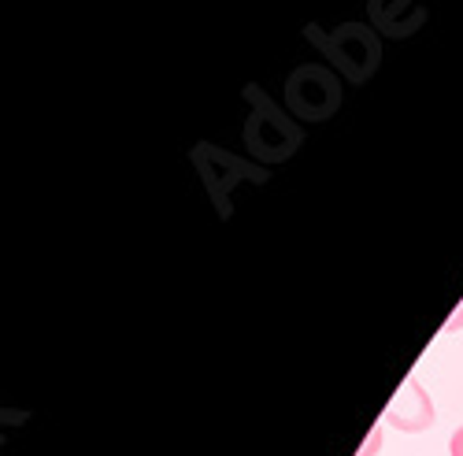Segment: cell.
<instances>
[{"label":"cell","mask_w":463,"mask_h":456,"mask_svg":"<svg viewBox=\"0 0 463 456\" xmlns=\"http://www.w3.org/2000/svg\"><path fill=\"white\" fill-rule=\"evenodd\" d=\"M459 327H463V304H459V309L452 312V319L445 323V334H452V330H459Z\"/></svg>","instance_id":"obj_9"},{"label":"cell","mask_w":463,"mask_h":456,"mask_svg":"<svg viewBox=\"0 0 463 456\" xmlns=\"http://www.w3.org/2000/svg\"><path fill=\"white\" fill-rule=\"evenodd\" d=\"M345 100L341 74L326 63H300L282 82V104L300 127H319L337 116Z\"/></svg>","instance_id":"obj_4"},{"label":"cell","mask_w":463,"mask_h":456,"mask_svg":"<svg viewBox=\"0 0 463 456\" xmlns=\"http://www.w3.org/2000/svg\"><path fill=\"white\" fill-rule=\"evenodd\" d=\"M382 431H385V423H374V427H371V434H367V442L360 445V452H356V456H378V449H382Z\"/></svg>","instance_id":"obj_7"},{"label":"cell","mask_w":463,"mask_h":456,"mask_svg":"<svg viewBox=\"0 0 463 456\" xmlns=\"http://www.w3.org/2000/svg\"><path fill=\"white\" fill-rule=\"evenodd\" d=\"M434 420H438V408L415 375L404 378V386L393 394V401L382 412V423L397 427L401 434H422V431L434 427Z\"/></svg>","instance_id":"obj_5"},{"label":"cell","mask_w":463,"mask_h":456,"mask_svg":"<svg viewBox=\"0 0 463 456\" xmlns=\"http://www.w3.org/2000/svg\"><path fill=\"white\" fill-rule=\"evenodd\" d=\"M449 452H452V456H463V427L452 431V438H449Z\"/></svg>","instance_id":"obj_8"},{"label":"cell","mask_w":463,"mask_h":456,"mask_svg":"<svg viewBox=\"0 0 463 456\" xmlns=\"http://www.w3.org/2000/svg\"><path fill=\"white\" fill-rule=\"evenodd\" d=\"M189 164L193 171L201 175L204 189H208V197L219 212V219H230L234 215V189L241 182H252V185H267V178H271V167H263L249 157H234V152H226L212 141H197L189 148Z\"/></svg>","instance_id":"obj_3"},{"label":"cell","mask_w":463,"mask_h":456,"mask_svg":"<svg viewBox=\"0 0 463 456\" xmlns=\"http://www.w3.org/2000/svg\"><path fill=\"white\" fill-rule=\"evenodd\" d=\"M304 37L326 56V63L349 86H367L374 74H378V63H382V33L371 23H341L334 30H323L316 23H307L304 26Z\"/></svg>","instance_id":"obj_2"},{"label":"cell","mask_w":463,"mask_h":456,"mask_svg":"<svg viewBox=\"0 0 463 456\" xmlns=\"http://www.w3.org/2000/svg\"><path fill=\"white\" fill-rule=\"evenodd\" d=\"M367 15L382 37H397V42L415 37L430 19L419 0H367Z\"/></svg>","instance_id":"obj_6"},{"label":"cell","mask_w":463,"mask_h":456,"mask_svg":"<svg viewBox=\"0 0 463 456\" xmlns=\"http://www.w3.org/2000/svg\"><path fill=\"white\" fill-rule=\"evenodd\" d=\"M241 97L249 104V119H245V130H241L249 160H256L263 167L293 160L297 148L304 145V127L289 116L275 97H267V90L256 86V82H245Z\"/></svg>","instance_id":"obj_1"}]
</instances>
